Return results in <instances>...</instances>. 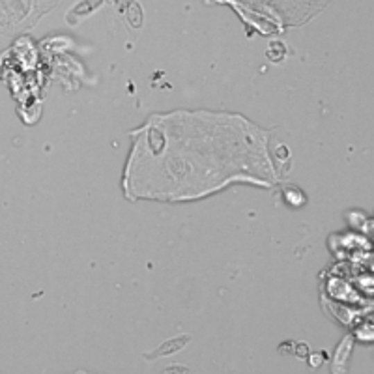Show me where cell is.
Listing matches in <instances>:
<instances>
[]
</instances>
